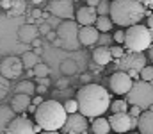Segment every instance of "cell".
I'll list each match as a JSON object with an SVG mask.
<instances>
[{"instance_id": "40", "label": "cell", "mask_w": 153, "mask_h": 134, "mask_svg": "<svg viewBox=\"0 0 153 134\" xmlns=\"http://www.w3.org/2000/svg\"><path fill=\"white\" fill-rule=\"evenodd\" d=\"M80 81L84 82V86H85V84H91V75H89V73H84V75L80 77Z\"/></svg>"}, {"instance_id": "59", "label": "cell", "mask_w": 153, "mask_h": 134, "mask_svg": "<svg viewBox=\"0 0 153 134\" xmlns=\"http://www.w3.org/2000/svg\"><path fill=\"white\" fill-rule=\"evenodd\" d=\"M134 134H135V133H134Z\"/></svg>"}, {"instance_id": "28", "label": "cell", "mask_w": 153, "mask_h": 134, "mask_svg": "<svg viewBox=\"0 0 153 134\" xmlns=\"http://www.w3.org/2000/svg\"><path fill=\"white\" fill-rule=\"evenodd\" d=\"M32 70H34V77H36V79H38V77H48V75H50V66L45 64V63H38Z\"/></svg>"}, {"instance_id": "58", "label": "cell", "mask_w": 153, "mask_h": 134, "mask_svg": "<svg viewBox=\"0 0 153 134\" xmlns=\"http://www.w3.org/2000/svg\"><path fill=\"white\" fill-rule=\"evenodd\" d=\"M152 84H153V82H152Z\"/></svg>"}, {"instance_id": "10", "label": "cell", "mask_w": 153, "mask_h": 134, "mask_svg": "<svg viewBox=\"0 0 153 134\" xmlns=\"http://www.w3.org/2000/svg\"><path fill=\"white\" fill-rule=\"evenodd\" d=\"M89 131V120L80 115V113H73L68 115L66 124L62 127V134H87Z\"/></svg>"}, {"instance_id": "6", "label": "cell", "mask_w": 153, "mask_h": 134, "mask_svg": "<svg viewBox=\"0 0 153 134\" xmlns=\"http://www.w3.org/2000/svg\"><path fill=\"white\" fill-rule=\"evenodd\" d=\"M78 31H80V25L76 23V20H62V23L57 27L55 32L64 50H76L82 46L78 41Z\"/></svg>"}, {"instance_id": "2", "label": "cell", "mask_w": 153, "mask_h": 134, "mask_svg": "<svg viewBox=\"0 0 153 134\" xmlns=\"http://www.w3.org/2000/svg\"><path fill=\"white\" fill-rule=\"evenodd\" d=\"M111 20L117 27H132L150 16L148 7L141 0H114L111 2Z\"/></svg>"}, {"instance_id": "48", "label": "cell", "mask_w": 153, "mask_h": 134, "mask_svg": "<svg viewBox=\"0 0 153 134\" xmlns=\"http://www.w3.org/2000/svg\"><path fill=\"white\" fill-rule=\"evenodd\" d=\"M32 45H34V48H41V46H43V45H41V40H39V38H36V40L32 41Z\"/></svg>"}, {"instance_id": "7", "label": "cell", "mask_w": 153, "mask_h": 134, "mask_svg": "<svg viewBox=\"0 0 153 134\" xmlns=\"http://www.w3.org/2000/svg\"><path fill=\"white\" fill-rule=\"evenodd\" d=\"M116 72H141L146 66V55L144 52H125L119 59H114Z\"/></svg>"}, {"instance_id": "20", "label": "cell", "mask_w": 153, "mask_h": 134, "mask_svg": "<svg viewBox=\"0 0 153 134\" xmlns=\"http://www.w3.org/2000/svg\"><path fill=\"white\" fill-rule=\"evenodd\" d=\"M16 113L11 109V106H0V134H5L9 124L14 120Z\"/></svg>"}, {"instance_id": "38", "label": "cell", "mask_w": 153, "mask_h": 134, "mask_svg": "<svg viewBox=\"0 0 153 134\" xmlns=\"http://www.w3.org/2000/svg\"><path fill=\"white\" fill-rule=\"evenodd\" d=\"M55 86H57V88H59V89H66V88H68V86H70V82H68L66 79H59V81L55 82Z\"/></svg>"}, {"instance_id": "49", "label": "cell", "mask_w": 153, "mask_h": 134, "mask_svg": "<svg viewBox=\"0 0 153 134\" xmlns=\"http://www.w3.org/2000/svg\"><path fill=\"white\" fill-rule=\"evenodd\" d=\"M36 109H38V107H36V106H34V104H32V102H30V106H29V109H27V111H29V113H32V115H34V113H36Z\"/></svg>"}, {"instance_id": "5", "label": "cell", "mask_w": 153, "mask_h": 134, "mask_svg": "<svg viewBox=\"0 0 153 134\" xmlns=\"http://www.w3.org/2000/svg\"><path fill=\"white\" fill-rule=\"evenodd\" d=\"M126 102L130 106L141 107V111H146L153 106V84L146 81H134L132 89L126 93Z\"/></svg>"}, {"instance_id": "26", "label": "cell", "mask_w": 153, "mask_h": 134, "mask_svg": "<svg viewBox=\"0 0 153 134\" xmlns=\"http://www.w3.org/2000/svg\"><path fill=\"white\" fill-rule=\"evenodd\" d=\"M112 20H111V16H98V20H96V23H94V27L100 31V32H109L111 29H112Z\"/></svg>"}, {"instance_id": "3", "label": "cell", "mask_w": 153, "mask_h": 134, "mask_svg": "<svg viewBox=\"0 0 153 134\" xmlns=\"http://www.w3.org/2000/svg\"><path fill=\"white\" fill-rule=\"evenodd\" d=\"M68 118V113L64 106L57 100H45L41 106H38L34 113V120L43 131H59L64 127Z\"/></svg>"}, {"instance_id": "45", "label": "cell", "mask_w": 153, "mask_h": 134, "mask_svg": "<svg viewBox=\"0 0 153 134\" xmlns=\"http://www.w3.org/2000/svg\"><path fill=\"white\" fill-rule=\"evenodd\" d=\"M38 29H39V32H43V34H48V32H50V27H48L46 23H43V25L38 27Z\"/></svg>"}, {"instance_id": "30", "label": "cell", "mask_w": 153, "mask_h": 134, "mask_svg": "<svg viewBox=\"0 0 153 134\" xmlns=\"http://www.w3.org/2000/svg\"><path fill=\"white\" fill-rule=\"evenodd\" d=\"M9 89H11V84H9V81L0 73V100H4L5 97H7V93H9Z\"/></svg>"}, {"instance_id": "8", "label": "cell", "mask_w": 153, "mask_h": 134, "mask_svg": "<svg viewBox=\"0 0 153 134\" xmlns=\"http://www.w3.org/2000/svg\"><path fill=\"white\" fill-rule=\"evenodd\" d=\"M109 124H111V131H114L117 134L134 133L137 129V118L130 116L128 113H114V115H111Z\"/></svg>"}, {"instance_id": "32", "label": "cell", "mask_w": 153, "mask_h": 134, "mask_svg": "<svg viewBox=\"0 0 153 134\" xmlns=\"http://www.w3.org/2000/svg\"><path fill=\"white\" fill-rule=\"evenodd\" d=\"M141 81H146V82H153V66H144L141 70Z\"/></svg>"}, {"instance_id": "18", "label": "cell", "mask_w": 153, "mask_h": 134, "mask_svg": "<svg viewBox=\"0 0 153 134\" xmlns=\"http://www.w3.org/2000/svg\"><path fill=\"white\" fill-rule=\"evenodd\" d=\"M93 63L98 66H107L109 63H112L111 48L109 46H96L93 50Z\"/></svg>"}, {"instance_id": "35", "label": "cell", "mask_w": 153, "mask_h": 134, "mask_svg": "<svg viewBox=\"0 0 153 134\" xmlns=\"http://www.w3.org/2000/svg\"><path fill=\"white\" fill-rule=\"evenodd\" d=\"M141 113H143V111H141V107H137V106H130V107H128V115L134 116V118H139Z\"/></svg>"}, {"instance_id": "31", "label": "cell", "mask_w": 153, "mask_h": 134, "mask_svg": "<svg viewBox=\"0 0 153 134\" xmlns=\"http://www.w3.org/2000/svg\"><path fill=\"white\" fill-rule=\"evenodd\" d=\"M64 109H66L68 115L78 113V102H76V98H68V100L64 102Z\"/></svg>"}, {"instance_id": "44", "label": "cell", "mask_w": 153, "mask_h": 134, "mask_svg": "<svg viewBox=\"0 0 153 134\" xmlns=\"http://www.w3.org/2000/svg\"><path fill=\"white\" fill-rule=\"evenodd\" d=\"M100 4V0H85V5H89V7H94L96 9V5Z\"/></svg>"}, {"instance_id": "46", "label": "cell", "mask_w": 153, "mask_h": 134, "mask_svg": "<svg viewBox=\"0 0 153 134\" xmlns=\"http://www.w3.org/2000/svg\"><path fill=\"white\" fill-rule=\"evenodd\" d=\"M34 18H43V11L34 9V11H32V20H34Z\"/></svg>"}, {"instance_id": "39", "label": "cell", "mask_w": 153, "mask_h": 134, "mask_svg": "<svg viewBox=\"0 0 153 134\" xmlns=\"http://www.w3.org/2000/svg\"><path fill=\"white\" fill-rule=\"evenodd\" d=\"M43 102H45V100H43V97H41V95H36V97H32V104H34L36 107H38V106H41Z\"/></svg>"}, {"instance_id": "57", "label": "cell", "mask_w": 153, "mask_h": 134, "mask_svg": "<svg viewBox=\"0 0 153 134\" xmlns=\"http://www.w3.org/2000/svg\"><path fill=\"white\" fill-rule=\"evenodd\" d=\"M84 2H85V0H84Z\"/></svg>"}, {"instance_id": "42", "label": "cell", "mask_w": 153, "mask_h": 134, "mask_svg": "<svg viewBox=\"0 0 153 134\" xmlns=\"http://www.w3.org/2000/svg\"><path fill=\"white\" fill-rule=\"evenodd\" d=\"M46 40H48V41H52V43H53V41H55V40H57V32H52V31H50V32H48V34H46Z\"/></svg>"}, {"instance_id": "9", "label": "cell", "mask_w": 153, "mask_h": 134, "mask_svg": "<svg viewBox=\"0 0 153 134\" xmlns=\"http://www.w3.org/2000/svg\"><path fill=\"white\" fill-rule=\"evenodd\" d=\"M23 63L20 57L16 55H9V57H4V61L0 63V73L7 79V81H14L18 79L22 73H23Z\"/></svg>"}, {"instance_id": "50", "label": "cell", "mask_w": 153, "mask_h": 134, "mask_svg": "<svg viewBox=\"0 0 153 134\" xmlns=\"http://www.w3.org/2000/svg\"><path fill=\"white\" fill-rule=\"evenodd\" d=\"M141 2H143L146 7H153V0H141Z\"/></svg>"}, {"instance_id": "1", "label": "cell", "mask_w": 153, "mask_h": 134, "mask_svg": "<svg viewBox=\"0 0 153 134\" xmlns=\"http://www.w3.org/2000/svg\"><path fill=\"white\" fill-rule=\"evenodd\" d=\"M78 113L85 118H98L103 116L111 107V93L100 84H85L76 91Z\"/></svg>"}, {"instance_id": "25", "label": "cell", "mask_w": 153, "mask_h": 134, "mask_svg": "<svg viewBox=\"0 0 153 134\" xmlns=\"http://www.w3.org/2000/svg\"><path fill=\"white\" fill-rule=\"evenodd\" d=\"M76 70H78V66H76V61H73V59H64V61L61 63V72H62V75H66V77L75 75Z\"/></svg>"}, {"instance_id": "51", "label": "cell", "mask_w": 153, "mask_h": 134, "mask_svg": "<svg viewBox=\"0 0 153 134\" xmlns=\"http://www.w3.org/2000/svg\"><path fill=\"white\" fill-rule=\"evenodd\" d=\"M34 54H36V55H41V54H43V46H41V48H34Z\"/></svg>"}, {"instance_id": "12", "label": "cell", "mask_w": 153, "mask_h": 134, "mask_svg": "<svg viewBox=\"0 0 153 134\" xmlns=\"http://www.w3.org/2000/svg\"><path fill=\"white\" fill-rule=\"evenodd\" d=\"M109 84H111L112 93H116V95H126L132 89L134 81L130 79V75L126 72H114L111 75V82Z\"/></svg>"}, {"instance_id": "27", "label": "cell", "mask_w": 153, "mask_h": 134, "mask_svg": "<svg viewBox=\"0 0 153 134\" xmlns=\"http://www.w3.org/2000/svg\"><path fill=\"white\" fill-rule=\"evenodd\" d=\"M128 107H130V104L126 100H114V102H111V107L109 109L114 115V113H128Z\"/></svg>"}, {"instance_id": "23", "label": "cell", "mask_w": 153, "mask_h": 134, "mask_svg": "<svg viewBox=\"0 0 153 134\" xmlns=\"http://www.w3.org/2000/svg\"><path fill=\"white\" fill-rule=\"evenodd\" d=\"M20 59H22V63H23V68H25V70H32L38 63H41V61H39V55L34 54V50H32V52H25Z\"/></svg>"}, {"instance_id": "33", "label": "cell", "mask_w": 153, "mask_h": 134, "mask_svg": "<svg viewBox=\"0 0 153 134\" xmlns=\"http://www.w3.org/2000/svg\"><path fill=\"white\" fill-rule=\"evenodd\" d=\"M109 48H111V55H112V59H119V57L126 52L123 45H114V46H109Z\"/></svg>"}, {"instance_id": "16", "label": "cell", "mask_w": 153, "mask_h": 134, "mask_svg": "<svg viewBox=\"0 0 153 134\" xmlns=\"http://www.w3.org/2000/svg\"><path fill=\"white\" fill-rule=\"evenodd\" d=\"M38 36H39V29L34 23H23L18 29V40L22 43H32Z\"/></svg>"}, {"instance_id": "11", "label": "cell", "mask_w": 153, "mask_h": 134, "mask_svg": "<svg viewBox=\"0 0 153 134\" xmlns=\"http://www.w3.org/2000/svg\"><path fill=\"white\" fill-rule=\"evenodd\" d=\"M48 11L62 20H71L75 16V7H73V0H52L48 4Z\"/></svg>"}, {"instance_id": "52", "label": "cell", "mask_w": 153, "mask_h": 134, "mask_svg": "<svg viewBox=\"0 0 153 134\" xmlns=\"http://www.w3.org/2000/svg\"><path fill=\"white\" fill-rule=\"evenodd\" d=\"M41 134H61L59 131H43Z\"/></svg>"}, {"instance_id": "34", "label": "cell", "mask_w": 153, "mask_h": 134, "mask_svg": "<svg viewBox=\"0 0 153 134\" xmlns=\"http://www.w3.org/2000/svg\"><path fill=\"white\" fill-rule=\"evenodd\" d=\"M112 40L116 41V45H123V43H125V31L117 29L114 34H112Z\"/></svg>"}, {"instance_id": "29", "label": "cell", "mask_w": 153, "mask_h": 134, "mask_svg": "<svg viewBox=\"0 0 153 134\" xmlns=\"http://www.w3.org/2000/svg\"><path fill=\"white\" fill-rule=\"evenodd\" d=\"M96 13H98V16H109L111 14V0H100V4L96 5Z\"/></svg>"}, {"instance_id": "24", "label": "cell", "mask_w": 153, "mask_h": 134, "mask_svg": "<svg viewBox=\"0 0 153 134\" xmlns=\"http://www.w3.org/2000/svg\"><path fill=\"white\" fill-rule=\"evenodd\" d=\"M16 93L34 97V93H36V86H34L32 81H22V82H18V86H16Z\"/></svg>"}, {"instance_id": "53", "label": "cell", "mask_w": 153, "mask_h": 134, "mask_svg": "<svg viewBox=\"0 0 153 134\" xmlns=\"http://www.w3.org/2000/svg\"><path fill=\"white\" fill-rule=\"evenodd\" d=\"M148 50H150V59H152V61H153V43H152V46H150Z\"/></svg>"}, {"instance_id": "19", "label": "cell", "mask_w": 153, "mask_h": 134, "mask_svg": "<svg viewBox=\"0 0 153 134\" xmlns=\"http://www.w3.org/2000/svg\"><path fill=\"white\" fill-rule=\"evenodd\" d=\"M30 102H32V97L16 93V95L13 97V100H11V109H13L14 113H18V115H20V113H27Z\"/></svg>"}, {"instance_id": "36", "label": "cell", "mask_w": 153, "mask_h": 134, "mask_svg": "<svg viewBox=\"0 0 153 134\" xmlns=\"http://www.w3.org/2000/svg\"><path fill=\"white\" fill-rule=\"evenodd\" d=\"M111 41H114V40L109 36H102V32H100V40H98V43H102L100 46H111Z\"/></svg>"}, {"instance_id": "14", "label": "cell", "mask_w": 153, "mask_h": 134, "mask_svg": "<svg viewBox=\"0 0 153 134\" xmlns=\"http://www.w3.org/2000/svg\"><path fill=\"white\" fill-rule=\"evenodd\" d=\"M98 20V13L94 7H89V5H82L76 9V23L80 27H85V25H94Z\"/></svg>"}, {"instance_id": "41", "label": "cell", "mask_w": 153, "mask_h": 134, "mask_svg": "<svg viewBox=\"0 0 153 134\" xmlns=\"http://www.w3.org/2000/svg\"><path fill=\"white\" fill-rule=\"evenodd\" d=\"M46 91H48V88H46V86H41V84H38V86H36V93H38V95H45Z\"/></svg>"}, {"instance_id": "4", "label": "cell", "mask_w": 153, "mask_h": 134, "mask_svg": "<svg viewBox=\"0 0 153 134\" xmlns=\"http://www.w3.org/2000/svg\"><path fill=\"white\" fill-rule=\"evenodd\" d=\"M153 43L152 32L146 25L143 23H137V25H132L125 31V50L126 52H144L148 50Z\"/></svg>"}, {"instance_id": "55", "label": "cell", "mask_w": 153, "mask_h": 134, "mask_svg": "<svg viewBox=\"0 0 153 134\" xmlns=\"http://www.w3.org/2000/svg\"><path fill=\"white\" fill-rule=\"evenodd\" d=\"M30 2H32V4H36V5H38V4H41V2H43V0H30Z\"/></svg>"}, {"instance_id": "37", "label": "cell", "mask_w": 153, "mask_h": 134, "mask_svg": "<svg viewBox=\"0 0 153 134\" xmlns=\"http://www.w3.org/2000/svg\"><path fill=\"white\" fill-rule=\"evenodd\" d=\"M36 81H38V84H41V86H46V88H48V86L52 84V81H50V77H38Z\"/></svg>"}, {"instance_id": "21", "label": "cell", "mask_w": 153, "mask_h": 134, "mask_svg": "<svg viewBox=\"0 0 153 134\" xmlns=\"http://www.w3.org/2000/svg\"><path fill=\"white\" fill-rule=\"evenodd\" d=\"M91 131H93V134H109L111 133L109 118H105V116H98V118H94L93 124H91Z\"/></svg>"}, {"instance_id": "13", "label": "cell", "mask_w": 153, "mask_h": 134, "mask_svg": "<svg viewBox=\"0 0 153 134\" xmlns=\"http://www.w3.org/2000/svg\"><path fill=\"white\" fill-rule=\"evenodd\" d=\"M5 134H36L34 133V124H32V120H29L25 115L14 116V120L9 124Z\"/></svg>"}, {"instance_id": "56", "label": "cell", "mask_w": 153, "mask_h": 134, "mask_svg": "<svg viewBox=\"0 0 153 134\" xmlns=\"http://www.w3.org/2000/svg\"><path fill=\"white\" fill-rule=\"evenodd\" d=\"M0 2H2V0H0ZM0 9H2V5H0Z\"/></svg>"}, {"instance_id": "47", "label": "cell", "mask_w": 153, "mask_h": 134, "mask_svg": "<svg viewBox=\"0 0 153 134\" xmlns=\"http://www.w3.org/2000/svg\"><path fill=\"white\" fill-rule=\"evenodd\" d=\"M0 5H2V9H5V11H7V9L11 7V0H2V2H0Z\"/></svg>"}, {"instance_id": "22", "label": "cell", "mask_w": 153, "mask_h": 134, "mask_svg": "<svg viewBox=\"0 0 153 134\" xmlns=\"http://www.w3.org/2000/svg\"><path fill=\"white\" fill-rule=\"evenodd\" d=\"M27 9V2L25 0H11V7L7 9V16L9 18H20Z\"/></svg>"}, {"instance_id": "43", "label": "cell", "mask_w": 153, "mask_h": 134, "mask_svg": "<svg viewBox=\"0 0 153 134\" xmlns=\"http://www.w3.org/2000/svg\"><path fill=\"white\" fill-rule=\"evenodd\" d=\"M148 29H150V32H152V38H153V14L148 16V25H146Z\"/></svg>"}, {"instance_id": "17", "label": "cell", "mask_w": 153, "mask_h": 134, "mask_svg": "<svg viewBox=\"0 0 153 134\" xmlns=\"http://www.w3.org/2000/svg\"><path fill=\"white\" fill-rule=\"evenodd\" d=\"M137 129L139 134H153V111L146 109L141 113V116L137 118Z\"/></svg>"}, {"instance_id": "54", "label": "cell", "mask_w": 153, "mask_h": 134, "mask_svg": "<svg viewBox=\"0 0 153 134\" xmlns=\"http://www.w3.org/2000/svg\"><path fill=\"white\" fill-rule=\"evenodd\" d=\"M27 77H34V70H27Z\"/></svg>"}, {"instance_id": "15", "label": "cell", "mask_w": 153, "mask_h": 134, "mask_svg": "<svg viewBox=\"0 0 153 134\" xmlns=\"http://www.w3.org/2000/svg\"><path fill=\"white\" fill-rule=\"evenodd\" d=\"M100 40V31L94 27V25H85V27H80L78 31V41L84 46H91V45H96Z\"/></svg>"}]
</instances>
